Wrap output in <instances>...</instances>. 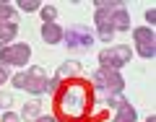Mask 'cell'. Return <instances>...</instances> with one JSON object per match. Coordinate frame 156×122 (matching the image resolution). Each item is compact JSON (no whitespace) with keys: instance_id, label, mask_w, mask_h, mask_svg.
<instances>
[{"instance_id":"obj_23","label":"cell","mask_w":156,"mask_h":122,"mask_svg":"<svg viewBox=\"0 0 156 122\" xmlns=\"http://www.w3.org/2000/svg\"><path fill=\"white\" fill-rule=\"evenodd\" d=\"M146 122H156V117H154V114H151V117H146Z\"/></svg>"},{"instance_id":"obj_2","label":"cell","mask_w":156,"mask_h":122,"mask_svg":"<svg viewBox=\"0 0 156 122\" xmlns=\"http://www.w3.org/2000/svg\"><path fill=\"white\" fill-rule=\"evenodd\" d=\"M47 70L44 68H39V65H31L26 68V70L16 73V75H11V83L13 89H21V91H29L31 96H42L47 94Z\"/></svg>"},{"instance_id":"obj_4","label":"cell","mask_w":156,"mask_h":122,"mask_svg":"<svg viewBox=\"0 0 156 122\" xmlns=\"http://www.w3.org/2000/svg\"><path fill=\"white\" fill-rule=\"evenodd\" d=\"M133 60V50L128 44H115V47H104L99 52V68L107 70H120Z\"/></svg>"},{"instance_id":"obj_7","label":"cell","mask_w":156,"mask_h":122,"mask_svg":"<svg viewBox=\"0 0 156 122\" xmlns=\"http://www.w3.org/2000/svg\"><path fill=\"white\" fill-rule=\"evenodd\" d=\"M133 39H135V52L146 60H154L156 57V34L148 26H138L133 29Z\"/></svg>"},{"instance_id":"obj_24","label":"cell","mask_w":156,"mask_h":122,"mask_svg":"<svg viewBox=\"0 0 156 122\" xmlns=\"http://www.w3.org/2000/svg\"><path fill=\"white\" fill-rule=\"evenodd\" d=\"M0 101H3V99H0Z\"/></svg>"},{"instance_id":"obj_21","label":"cell","mask_w":156,"mask_h":122,"mask_svg":"<svg viewBox=\"0 0 156 122\" xmlns=\"http://www.w3.org/2000/svg\"><path fill=\"white\" fill-rule=\"evenodd\" d=\"M5 81H11V70H8L5 65H0V86L5 83Z\"/></svg>"},{"instance_id":"obj_15","label":"cell","mask_w":156,"mask_h":122,"mask_svg":"<svg viewBox=\"0 0 156 122\" xmlns=\"http://www.w3.org/2000/svg\"><path fill=\"white\" fill-rule=\"evenodd\" d=\"M39 13H42V21L44 23H55V18H57V8L52 5V3H42Z\"/></svg>"},{"instance_id":"obj_12","label":"cell","mask_w":156,"mask_h":122,"mask_svg":"<svg viewBox=\"0 0 156 122\" xmlns=\"http://www.w3.org/2000/svg\"><path fill=\"white\" fill-rule=\"evenodd\" d=\"M16 37H18V26H16V21L5 23V26H0V47L13 44V39H16Z\"/></svg>"},{"instance_id":"obj_5","label":"cell","mask_w":156,"mask_h":122,"mask_svg":"<svg viewBox=\"0 0 156 122\" xmlns=\"http://www.w3.org/2000/svg\"><path fill=\"white\" fill-rule=\"evenodd\" d=\"M91 83H94V89L104 91V94H122L125 78L120 75V70H107V68H99V70L91 73Z\"/></svg>"},{"instance_id":"obj_6","label":"cell","mask_w":156,"mask_h":122,"mask_svg":"<svg viewBox=\"0 0 156 122\" xmlns=\"http://www.w3.org/2000/svg\"><path fill=\"white\" fill-rule=\"evenodd\" d=\"M31 60V47L23 44V42H13L8 47H0V65H26Z\"/></svg>"},{"instance_id":"obj_3","label":"cell","mask_w":156,"mask_h":122,"mask_svg":"<svg viewBox=\"0 0 156 122\" xmlns=\"http://www.w3.org/2000/svg\"><path fill=\"white\" fill-rule=\"evenodd\" d=\"M94 42H96V37L89 26L73 23V26L62 29V44L68 47V52H86Z\"/></svg>"},{"instance_id":"obj_13","label":"cell","mask_w":156,"mask_h":122,"mask_svg":"<svg viewBox=\"0 0 156 122\" xmlns=\"http://www.w3.org/2000/svg\"><path fill=\"white\" fill-rule=\"evenodd\" d=\"M42 114V101H26L21 109V120H37Z\"/></svg>"},{"instance_id":"obj_19","label":"cell","mask_w":156,"mask_h":122,"mask_svg":"<svg viewBox=\"0 0 156 122\" xmlns=\"http://www.w3.org/2000/svg\"><path fill=\"white\" fill-rule=\"evenodd\" d=\"M143 18H146V23H148V29H154L156 26V8H148Z\"/></svg>"},{"instance_id":"obj_11","label":"cell","mask_w":156,"mask_h":122,"mask_svg":"<svg viewBox=\"0 0 156 122\" xmlns=\"http://www.w3.org/2000/svg\"><path fill=\"white\" fill-rule=\"evenodd\" d=\"M112 122H138V112H135V106L130 104V101H125V104L117 109V114H115Z\"/></svg>"},{"instance_id":"obj_16","label":"cell","mask_w":156,"mask_h":122,"mask_svg":"<svg viewBox=\"0 0 156 122\" xmlns=\"http://www.w3.org/2000/svg\"><path fill=\"white\" fill-rule=\"evenodd\" d=\"M125 101H128V99H125L122 94H107V104H109V109H115V112L120 109Z\"/></svg>"},{"instance_id":"obj_9","label":"cell","mask_w":156,"mask_h":122,"mask_svg":"<svg viewBox=\"0 0 156 122\" xmlns=\"http://www.w3.org/2000/svg\"><path fill=\"white\" fill-rule=\"evenodd\" d=\"M44 44H62V26L60 23H42Z\"/></svg>"},{"instance_id":"obj_22","label":"cell","mask_w":156,"mask_h":122,"mask_svg":"<svg viewBox=\"0 0 156 122\" xmlns=\"http://www.w3.org/2000/svg\"><path fill=\"white\" fill-rule=\"evenodd\" d=\"M34 122H60V120H57V117H52V114H39Z\"/></svg>"},{"instance_id":"obj_8","label":"cell","mask_w":156,"mask_h":122,"mask_svg":"<svg viewBox=\"0 0 156 122\" xmlns=\"http://www.w3.org/2000/svg\"><path fill=\"white\" fill-rule=\"evenodd\" d=\"M109 26H112V31H130V13L125 11L122 5L120 8H115V11L109 13Z\"/></svg>"},{"instance_id":"obj_10","label":"cell","mask_w":156,"mask_h":122,"mask_svg":"<svg viewBox=\"0 0 156 122\" xmlns=\"http://www.w3.org/2000/svg\"><path fill=\"white\" fill-rule=\"evenodd\" d=\"M78 73H81V62H62V65L57 68L55 78L60 81V83H65V81H70V78L78 75Z\"/></svg>"},{"instance_id":"obj_14","label":"cell","mask_w":156,"mask_h":122,"mask_svg":"<svg viewBox=\"0 0 156 122\" xmlns=\"http://www.w3.org/2000/svg\"><path fill=\"white\" fill-rule=\"evenodd\" d=\"M13 18H16V8H13L11 3H0V26L11 23Z\"/></svg>"},{"instance_id":"obj_17","label":"cell","mask_w":156,"mask_h":122,"mask_svg":"<svg viewBox=\"0 0 156 122\" xmlns=\"http://www.w3.org/2000/svg\"><path fill=\"white\" fill-rule=\"evenodd\" d=\"M18 8H21V11H26V13H31V11H39V8H42V3H39V0H21V3H18Z\"/></svg>"},{"instance_id":"obj_20","label":"cell","mask_w":156,"mask_h":122,"mask_svg":"<svg viewBox=\"0 0 156 122\" xmlns=\"http://www.w3.org/2000/svg\"><path fill=\"white\" fill-rule=\"evenodd\" d=\"M3 122H21V114H16V112H5V114H3Z\"/></svg>"},{"instance_id":"obj_1","label":"cell","mask_w":156,"mask_h":122,"mask_svg":"<svg viewBox=\"0 0 156 122\" xmlns=\"http://www.w3.org/2000/svg\"><path fill=\"white\" fill-rule=\"evenodd\" d=\"M55 99H57L55 104H57L62 117H81L91 104V96L86 94L83 86H78V83H68L62 91L55 94Z\"/></svg>"},{"instance_id":"obj_18","label":"cell","mask_w":156,"mask_h":122,"mask_svg":"<svg viewBox=\"0 0 156 122\" xmlns=\"http://www.w3.org/2000/svg\"><path fill=\"white\" fill-rule=\"evenodd\" d=\"M60 81H57V78H50V81H47V94H50V96H55L57 94V91H60Z\"/></svg>"}]
</instances>
